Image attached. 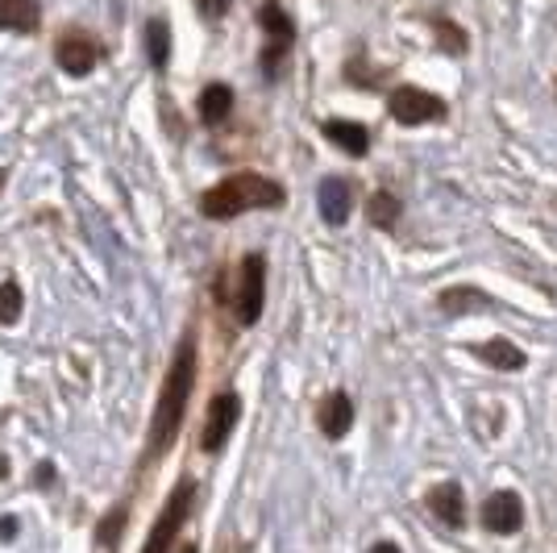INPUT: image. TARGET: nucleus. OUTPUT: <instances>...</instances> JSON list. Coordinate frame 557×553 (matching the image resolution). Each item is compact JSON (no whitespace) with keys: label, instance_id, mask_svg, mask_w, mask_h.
Returning <instances> with one entry per match:
<instances>
[{"label":"nucleus","instance_id":"nucleus-1","mask_svg":"<svg viewBox=\"0 0 557 553\" xmlns=\"http://www.w3.org/2000/svg\"><path fill=\"white\" fill-rule=\"evenodd\" d=\"M196 388V333H184V342L175 346L171 370L163 379V392L154 404V420H150V441H146V458H163L166 450L180 438V425H184L187 400Z\"/></svg>","mask_w":557,"mask_h":553},{"label":"nucleus","instance_id":"nucleus-21","mask_svg":"<svg viewBox=\"0 0 557 553\" xmlns=\"http://www.w3.org/2000/svg\"><path fill=\"white\" fill-rule=\"evenodd\" d=\"M25 308V292L17 279H4L0 283V324H13L17 317H22Z\"/></svg>","mask_w":557,"mask_h":553},{"label":"nucleus","instance_id":"nucleus-3","mask_svg":"<svg viewBox=\"0 0 557 553\" xmlns=\"http://www.w3.org/2000/svg\"><path fill=\"white\" fill-rule=\"evenodd\" d=\"M262 304H267V254L250 250L237 267V296H233L237 324H246V329L258 324Z\"/></svg>","mask_w":557,"mask_h":553},{"label":"nucleus","instance_id":"nucleus-19","mask_svg":"<svg viewBox=\"0 0 557 553\" xmlns=\"http://www.w3.org/2000/svg\"><path fill=\"white\" fill-rule=\"evenodd\" d=\"M258 25L267 29V38H271V42H287V47L296 42V25H292V17L278 9L275 0H267V4L258 9Z\"/></svg>","mask_w":557,"mask_h":553},{"label":"nucleus","instance_id":"nucleus-20","mask_svg":"<svg viewBox=\"0 0 557 553\" xmlns=\"http://www.w3.org/2000/svg\"><path fill=\"white\" fill-rule=\"evenodd\" d=\"M433 34H437V42H442L445 54H466V47H470L466 29L462 25H454L449 17H433Z\"/></svg>","mask_w":557,"mask_h":553},{"label":"nucleus","instance_id":"nucleus-27","mask_svg":"<svg viewBox=\"0 0 557 553\" xmlns=\"http://www.w3.org/2000/svg\"><path fill=\"white\" fill-rule=\"evenodd\" d=\"M367 553H404V550H399L395 541H374V545H371Z\"/></svg>","mask_w":557,"mask_h":553},{"label":"nucleus","instance_id":"nucleus-29","mask_svg":"<svg viewBox=\"0 0 557 553\" xmlns=\"http://www.w3.org/2000/svg\"><path fill=\"white\" fill-rule=\"evenodd\" d=\"M180 553H200V550H196V545H184V550H180Z\"/></svg>","mask_w":557,"mask_h":553},{"label":"nucleus","instance_id":"nucleus-8","mask_svg":"<svg viewBox=\"0 0 557 553\" xmlns=\"http://www.w3.org/2000/svg\"><path fill=\"white\" fill-rule=\"evenodd\" d=\"M317 208H321V221L342 230L354 212V184L342 180V175H325L321 187H317Z\"/></svg>","mask_w":557,"mask_h":553},{"label":"nucleus","instance_id":"nucleus-10","mask_svg":"<svg viewBox=\"0 0 557 553\" xmlns=\"http://www.w3.org/2000/svg\"><path fill=\"white\" fill-rule=\"evenodd\" d=\"M424 504H429V512L442 520L445 529H462L466 525V491L462 483H437L429 495H424Z\"/></svg>","mask_w":557,"mask_h":553},{"label":"nucleus","instance_id":"nucleus-12","mask_svg":"<svg viewBox=\"0 0 557 553\" xmlns=\"http://www.w3.org/2000/svg\"><path fill=\"white\" fill-rule=\"evenodd\" d=\"M317 425L329 441H342L354 429V400L346 392H329L317 408Z\"/></svg>","mask_w":557,"mask_h":553},{"label":"nucleus","instance_id":"nucleus-2","mask_svg":"<svg viewBox=\"0 0 557 553\" xmlns=\"http://www.w3.org/2000/svg\"><path fill=\"white\" fill-rule=\"evenodd\" d=\"M287 200V192L271 175H258V171H237L225 175L221 184H212L200 196V212L209 221H233L242 212H255V208H278Z\"/></svg>","mask_w":557,"mask_h":553},{"label":"nucleus","instance_id":"nucleus-6","mask_svg":"<svg viewBox=\"0 0 557 553\" xmlns=\"http://www.w3.org/2000/svg\"><path fill=\"white\" fill-rule=\"evenodd\" d=\"M237 420H242V395L237 392L212 395L209 420H205V433H200V450L205 454H221L225 441L233 438V429H237Z\"/></svg>","mask_w":557,"mask_h":553},{"label":"nucleus","instance_id":"nucleus-25","mask_svg":"<svg viewBox=\"0 0 557 553\" xmlns=\"http://www.w3.org/2000/svg\"><path fill=\"white\" fill-rule=\"evenodd\" d=\"M50 483H54V466H50V462H38V466H34V487L47 491Z\"/></svg>","mask_w":557,"mask_h":553},{"label":"nucleus","instance_id":"nucleus-4","mask_svg":"<svg viewBox=\"0 0 557 553\" xmlns=\"http://www.w3.org/2000/svg\"><path fill=\"white\" fill-rule=\"evenodd\" d=\"M191 504H196V483L184 479V483L166 495L163 512H159V520H154V529H150V537H146V550L141 553H171V545L180 541V529H184Z\"/></svg>","mask_w":557,"mask_h":553},{"label":"nucleus","instance_id":"nucleus-18","mask_svg":"<svg viewBox=\"0 0 557 553\" xmlns=\"http://www.w3.org/2000/svg\"><path fill=\"white\" fill-rule=\"evenodd\" d=\"M146 59H150V67L163 71L171 63V25L163 17H154V22H146Z\"/></svg>","mask_w":557,"mask_h":553},{"label":"nucleus","instance_id":"nucleus-9","mask_svg":"<svg viewBox=\"0 0 557 553\" xmlns=\"http://www.w3.org/2000/svg\"><path fill=\"white\" fill-rule=\"evenodd\" d=\"M54 63L67 71V75H92L96 63H100V50H96L92 38H84V34H63L59 42H54Z\"/></svg>","mask_w":557,"mask_h":553},{"label":"nucleus","instance_id":"nucleus-14","mask_svg":"<svg viewBox=\"0 0 557 553\" xmlns=\"http://www.w3.org/2000/svg\"><path fill=\"white\" fill-rule=\"evenodd\" d=\"M437 308L449 312V317H470V312H487L491 296L479 292V287H470V283H458V287H445L442 296H437Z\"/></svg>","mask_w":557,"mask_h":553},{"label":"nucleus","instance_id":"nucleus-16","mask_svg":"<svg viewBox=\"0 0 557 553\" xmlns=\"http://www.w3.org/2000/svg\"><path fill=\"white\" fill-rule=\"evenodd\" d=\"M196 113L205 125H221V121H230L233 113V88L230 84H209L200 100H196Z\"/></svg>","mask_w":557,"mask_h":553},{"label":"nucleus","instance_id":"nucleus-22","mask_svg":"<svg viewBox=\"0 0 557 553\" xmlns=\"http://www.w3.org/2000/svg\"><path fill=\"white\" fill-rule=\"evenodd\" d=\"M125 520H129V504H116L100 525H96V545H116L121 532H125Z\"/></svg>","mask_w":557,"mask_h":553},{"label":"nucleus","instance_id":"nucleus-28","mask_svg":"<svg viewBox=\"0 0 557 553\" xmlns=\"http://www.w3.org/2000/svg\"><path fill=\"white\" fill-rule=\"evenodd\" d=\"M4 180H9V171H4V167H0V192H4Z\"/></svg>","mask_w":557,"mask_h":553},{"label":"nucleus","instance_id":"nucleus-17","mask_svg":"<svg viewBox=\"0 0 557 553\" xmlns=\"http://www.w3.org/2000/svg\"><path fill=\"white\" fill-rule=\"evenodd\" d=\"M399 217H404V200L395 192H387V187H379L367 200V221H371L374 230H395Z\"/></svg>","mask_w":557,"mask_h":553},{"label":"nucleus","instance_id":"nucleus-15","mask_svg":"<svg viewBox=\"0 0 557 553\" xmlns=\"http://www.w3.org/2000/svg\"><path fill=\"white\" fill-rule=\"evenodd\" d=\"M42 25L38 0H0V29L9 34H34Z\"/></svg>","mask_w":557,"mask_h":553},{"label":"nucleus","instance_id":"nucleus-23","mask_svg":"<svg viewBox=\"0 0 557 553\" xmlns=\"http://www.w3.org/2000/svg\"><path fill=\"white\" fill-rule=\"evenodd\" d=\"M287 42H271V47L262 50V75L267 79H278V67H283V59H287Z\"/></svg>","mask_w":557,"mask_h":553},{"label":"nucleus","instance_id":"nucleus-7","mask_svg":"<svg viewBox=\"0 0 557 553\" xmlns=\"http://www.w3.org/2000/svg\"><path fill=\"white\" fill-rule=\"evenodd\" d=\"M479 516H483V529L495 532V537H516L524 529V504H520V495L511 487L491 491L483 507H479Z\"/></svg>","mask_w":557,"mask_h":553},{"label":"nucleus","instance_id":"nucleus-13","mask_svg":"<svg viewBox=\"0 0 557 553\" xmlns=\"http://www.w3.org/2000/svg\"><path fill=\"white\" fill-rule=\"evenodd\" d=\"M470 354H474L483 367L504 370V374H511V370H524V362H529V354L516 346V342H508V337H491V342H479V346H470Z\"/></svg>","mask_w":557,"mask_h":553},{"label":"nucleus","instance_id":"nucleus-24","mask_svg":"<svg viewBox=\"0 0 557 553\" xmlns=\"http://www.w3.org/2000/svg\"><path fill=\"white\" fill-rule=\"evenodd\" d=\"M230 4L233 0H196V9H200L205 17H225V13H230Z\"/></svg>","mask_w":557,"mask_h":553},{"label":"nucleus","instance_id":"nucleus-26","mask_svg":"<svg viewBox=\"0 0 557 553\" xmlns=\"http://www.w3.org/2000/svg\"><path fill=\"white\" fill-rule=\"evenodd\" d=\"M22 532V525H17V516H0V541H13Z\"/></svg>","mask_w":557,"mask_h":553},{"label":"nucleus","instance_id":"nucleus-11","mask_svg":"<svg viewBox=\"0 0 557 553\" xmlns=\"http://www.w3.org/2000/svg\"><path fill=\"white\" fill-rule=\"evenodd\" d=\"M321 134H325L337 150H346L349 159H367V155H371V134H367V125H358V121L329 116L325 125H321Z\"/></svg>","mask_w":557,"mask_h":553},{"label":"nucleus","instance_id":"nucleus-5","mask_svg":"<svg viewBox=\"0 0 557 553\" xmlns=\"http://www.w3.org/2000/svg\"><path fill=\"white\" fill-rule=\"evenodd\" d=\"M387 113L399 121V125H433V121H445L449 105H445L437 93L429 88H417V84H399L387 96Z\"/></svg>","mask_w":557,"mask_h":553}]
</instances>
